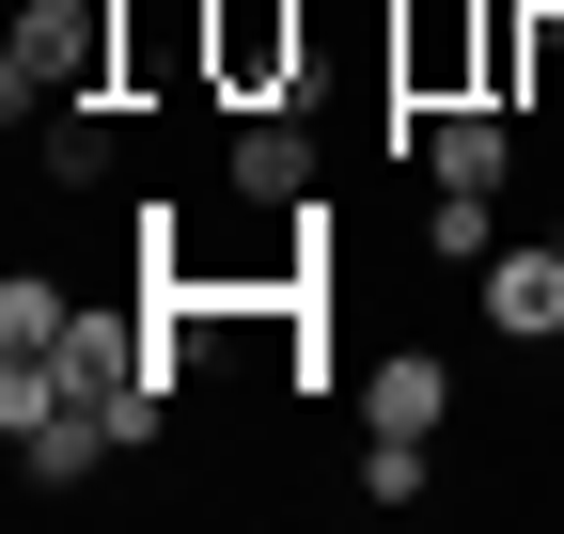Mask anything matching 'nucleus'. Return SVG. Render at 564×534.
Returning a JSON list of instances; mask_svg holds the SVG:
<instances>
[{"label": "nucleus", "instance_id": "obj_1", "mask_svg": "<svg viewBox=\"0 0 564 534\" xmlns=\"http://www.w3.org/2000/svg\"><path fill=\"white\" fill-rule=\"evenodd\" d=\"M141 63V0H32L0 32V110H79Z\"/></svg>", "mask_w": 564, "mask_h": 534}, {"label": "nucleus", "instance_id": "obj_2", "mask_svg": "<svg viewBox=\"0 0 564 534\" xmlns=\"http://www.w3.org/2000/svg\"><path fill=\"white\" fill-rule=\"evenodd\" d=\"M299 63H314V17H299V0H204V17H188V79L220 95V110L299 95Z\"/></svg>", "mask_w": 564, "mask_h": 534}, {"label": "nucleus", "instance_id": "obj_3", "mask_svg": "<svg viewBox=\"0 0 564 534\" xmlns=\"http://www.w3.org/2000/svg\"><path fill=\"white\" fill-rule=\"evenodd\" d=\"M455 95H486V0H423L392 32V142L423 110H455Z\"/></svg>", "mask_w": 564, "mask_h": 534}, {"label": "nucleus", "instance_id": "obj_4", "mask_svg": "<svg viewBox=\"0 0 564 534\" xmlns=\"http://www.w3.org/2000/svg\"><path fill=\"white\" fill-rule=\"evenodd\" d=\"M220 173H236V205H251V221H282V205H314V126H299V95H267V110H236V142H220Z\"/></svg>", "mask_w": 564, "mask_h": 534}, {"label": "nucleus", "instance_id": "obj_5", "mask_svg": "<svg viewBox=\"0 0 564 534\" xmlns=\"http://www.w3.org/2000/svg\"><path fill=\"white\" fill-rule=\"evenodd\" d=\"M470 284H486V330H502V346H564V252L549 236H502Z\"/></svg>", "mask_w": 564, "mask_h": 534}, {"label": "nucleus", "instance_id": "obj_6", "mask_svg": "<svg viewBox=\"0 0 564 534\" xmlns=\"http://www.w3.org/2000/svg\"><path fill=\"white\" fill-rule=\"evenodd\" d=\"M345 409H361V425H408V440H440V425H455V362L408 330V346L361 362V393H345Z\"/></svg>", "mask_w": 564, "mask_h": 534}, {"label": "nucleus", "instance_id": "obj_7", "mask_svg": "<svg viewBox=\"0 0 564 534\" xmlns=\"http://www.w3.org/2000/svg\"><path fill=\"white\" fill-rule=\"evenodd\" d=\"M502 158H518L502 95H455V110H423V173H440V189H502Z\"/></svg>", "mask_w": 564, "mask_h": 534}, {"label": "nucleus", "instance_id": "obj_8", "mask_svg": "<svg viewBox=\"0 0 564 534\" xmlns=\"http://www.w3.org/2000/svg\"><path fill=\"white\" fill-rule=\"evenodd\" d=\"M47 173H63V189H110V173H126V126H110V95L47 110Z\"/></svg>", "mask_w": 564, "mask_h": 534}, {"label": "nucleus", "instance_id": "obj_9", "mask_svg": "<svg viewBox=\"0 0 564 534\" xmlns=\"http://www.w3.org/2000/svg\"><path fill=\"white\" fill-rule=\"evenodd\" d=\"M423 252H440V267H486V252H502V189H440V205H423Z\"/></svg>", "mask_w": 564, "mask_h": 534}, {"label": "nucleus", "instance_id": "obj_10", "mask_svg": "<svg viewBox=\"0 0 564 534\" xmlns=\"http://www.w3.org/2000/svg\"><path fill=\"white\" fill-rule=\"evenodd\" d=\"M518 110H564V0H518Z\"/></svg>", "mask_w": 564, "mask_h": 534}, {"label": "nucleus", "instance_id": "obj_11", "mask_svg": "<svg viewBox=\"0 0 564 534\" xmlns=\"http://www.w3.org/2000/svg\"><path fill=\"white\" fill-rule=\"evenodd\" d=\"M63 330H79V299H63L47 267H17V284H0V346H63Z\"/></svg>", "mask_w": 564, "mask_h": 534}, {"label": "nucleus", "instance_id": "obj_12", "mask_svg": "<svg viewBox=\"0 0 564 534\" xmlns=\"http://www.w3.org/2000/svg\"><path fill=\"white\" fill-rule=\"evenodd\" d=\"M549 252H564V205H549Z\"/></svg>", "mask_w": 564, "mask_h": 534}]
</instances>
